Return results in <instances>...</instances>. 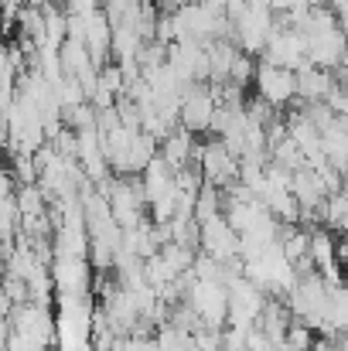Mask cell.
Listing matches in <instances>:
<instances>
[{"mask_svg":"<svg viewBox=\"0 0 348 351\" xmlns=\"http://www.w3.org/2000/svg\"><path fill=\"white\" fill-rule=\"evenodd\" d=\"M338 75L332 69H318V65H304L297 69V103L294 106H311V103H328V96L335 93Z\"/></svg>","mask_w":348,"mask_h":351,"instance_id":"ba28073f","label":"cell"},{"mask_svg":"<svg viewBox=\"0 0 348 351\" xmlns=\"http://www.w3.org/2000/svg\"><path fill=\"white\" fill-rule=\"evenodd\" d=\"M253 86H256V96H263L277 110H290L297 103V72L294 69H283V65H273V62L259 58Z\"/></svg>","mask_w":348,"mask_h":351,"instance_id":"7a4b0ae2","label":"cell"},{"mask_svg":"<svg viewBox=\"0 0 348 351\" xmlns=\"http://www.w3.org/2000/svg\"><path fill=\"white\" fill-rule=\"evenodd\" d=\"M266 300H270V293L263 287H256L249 276H235L229 283V324L253 331L259 324V314H263Z\"/></svg>","mask_w":348,"mask_h":351,"instance_id":"3957f363","label":"cell"},{"mask_svg":"<svg viewBox=\"0 0 348 351\" xmlns=\"http://www.w3.org/2000/svg\"><path fill=\"white\" fill-rule=\"evenodd\" d=\"M161 157H164L174 171L198 164V133H192V130H185V126H174V130L161 140Z\"/></svg>","mask_w":348,"mask_h":351,"instance_id":"9c48e42d","label":"cell"},{"mask_svg":"<svg viewBox=\"0 0 348 351\" xmlns=\"http://www.w3.org/2000/svg\"><path fill=\"white\" fill-rule=\"evenodd\" d=\"M198 167H202V174H205L209 184L229 188L232 181H239V157L229 154V147L219 136L198 143Z\"/></svg>","mask_w":348,"mask_h":351,"instance_id":"5b68a950","label":"cell"},{"mask_svg":"<svg viewBox=\"0 0 348 351\" xmlns=\"http://www.w3.org/2000/svg\"><path fill=\"white\" fill-rule=\"evenodd\" d=\"M263 58H266V62H273V65L294 69V72H297V69H304V65H308V34L280 24V27L270 34V45H266Z\"/></svg>","mask_w":348,"mask_h":351,"instance_id":"8992f818","label":"cell"},{"mask_svg":"<svg viewBox=\"0 0 348 351\" xmlns=\"http://www.w3.org/2000/svg\"><path fill=\"white\" fill-rule=\"evenodd\" d=\"M314 345H318V331L294 317V324H290V331H287V338H283V348L287 351H314Z\"/></svg>","mask_w":348,"mask_h":351,"instance_id":"8fae6325","label":"cell"},{"mask_svg":"<svg viewBox=\"0 0 348 351\" xmlns=\"http://www.w3.org/2000/svg\"><path fill=\"white\" fill-rule=\"evenodd\" d=\"M185 304H192V311L202 317L205 328H226L229 324V283L222 280H195L185 293Z\"/></svg>","mask_w":348,"mask_h":351,"instance_id":"6da1fadb","label":"cell"},{"mask_svg":"<svg viewBox=\"0 0 348 351\" xmlns=\"http://www.w3.org/2000/svg\"><path fill=\"white\" fill-rule=\"evenodd\" d=\"M202 252L216 256L219 263H229V259H239L242 256V235L232 229V222L222 215L202 222Z\"/></svg>","mask_w":348,"mask_h":351,"instance_id":"52a82bcc","label":"cell"},{"mask_svg":"<svg viewBox=\"0 0 348 351\" xmlns=\"http://www.w3.org/2000/svg\"><path fill=\"white\" fill-rule=\"evenodd\" d=\"M140 181H143V191H147V205L178 195V171H174L164 157H157V160L140 174Z\"/></svg>","mask_w":348,"mask_h":351,"instance_id":"30bf717a","label":"cell"},{"mask_svg":"<svg viewBox=\"0 0 348 351\" xmlns=\"http://www.w3.org/2000/svg\"><path fill=\"white\" fill-rule=\"evenodd\" d=\"M216 110H219V99H216L212 82H192L181 103V126L192 133H212Z\"/></svg>","mask_w":348,"mask_h":351,"instance_id":"277c9868","label":"cell"}]
</instances>
